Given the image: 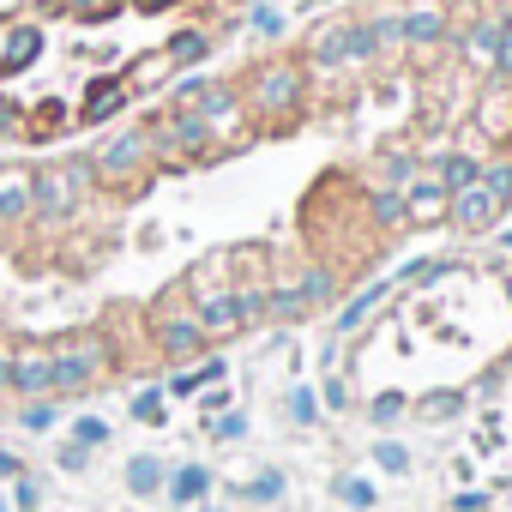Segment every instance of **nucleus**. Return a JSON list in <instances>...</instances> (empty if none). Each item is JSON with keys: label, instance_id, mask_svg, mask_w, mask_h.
I'll return each instance as SVG.
<instances>
[{"label": "nucleus", "instance_id": "f257e3e1", "mask_svg": "<svg viewBox=\"0 0 512 512\" xmlns=\"http://www.w3.org/2000/svg\"><path fill=\"white\" fill-rule=\"evenodd\" d=\"M247 0H19L0 13V139L91 133L199 67Z\"/></svg>", "mask_w": 512, "mask_h": 512}]
</instances>
